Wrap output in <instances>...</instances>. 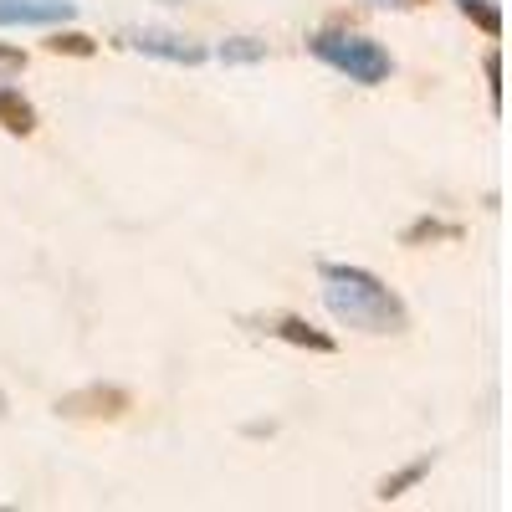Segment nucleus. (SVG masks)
<instances>
[{
    "mask_svg": "<svg viewBox=\"0 0 512 512\" xmlns=\"http://www.w3.org/2000/svg\"><path fill=\"white\" fill-rule=\"evenodd\" d=\"M318 282H323V308L333 313V323H344L354 333H369V338H390V333H405L410 328L405 297L384 277H374L369 267L323 262L318 267Z\"/></svg>",
    "mask_w": 512,
    "mask_h": 512,
    "instance_id": "1",
    "label": "nucleus"
},
{
    "mask_svg": "<svg viewBox=\"0 0 512 512\" xmlns=\"http://www.w3.org/2000/svg\"><path fill=\"white\" fill-rule=\"evenodd\" d=\"M308 52H313L323 67H333V72H344L349 82H359V88H379V82H390V72H395L390 52H384L374 36H364V31H338V26H328V31L308 36Z\"/></svg>",
    "mask_w": 512,
    "mask_h": 512,
    "instance_id": "2",
    "label": "nucleus"
},
{
    "mask_svg": "<svg viewBox=\"0 0 512 512\" xmlns=\"http://www.w3.org/2000/svg\"><path fill=\"white\" fill-rule=\"evenodd\" d=\"M128 410H134V395L123 384H82V390L57 400L62 420H123Z\"/></svg>",
    "mask_w": 512,
    "mask_h": 512,
    "instance_id": "3",
    "label": "nucleus"
},
{
    "mask_svg": "<svg viewBox=\"0 0 512 512\" xmlns=\"http://www.w3.org/2000/svg\"><path fill=\"white\" fill-rule=\"evenodd\" d=\"M118 41L128 52H144V57H159V62H175V67H200L205 62V47L190 36H175V31H154V26H128L118 31Z\"/></svg>",
    "mask_w": 512,
    "mask_h": 512,
    "instance_id": "4",
    "label": "nucleus"
},
{
    "mask_svg": "<svg viewBox=\"0 0 512 512\" xmlns=\"http://www.w3.org/2000/svg\"><path fill=\"white\" fill-rule=\"evenodd\" d=\"M72 11V0H0V26H57Z\"/></svg>",
    "mask_w": 512,
    "mask_h": 512,
    "instance_id": "5",
    "label": "nucleus"
},
{
    "mask_svg": "<svg viewBox=\"0 0 512 512\" xmlns=\"http://www.w3.org/2000/svg\"><path fill=\"white\" fill-rule=\"evenodd\" d=\"M262 328H267L272 338H282V344H292V349H313V354H333V349H338L333 333L313 328L308 318H297V313H277V318H267Z\"/></svg>",
    "mask_w": 512,
    "mask_h": 512,
    "instance_id": "6",
    "label": "nucleus"
},
{
    "mask_svg": "<svg viewBox=\"0 0 512 512\" xmlns=\"http://www.w3.org/2000/svg\"><path fill=\"white\" fill-rule=\"evenodd\" d=\"M431 466H436V451H425V456H415V461H405L400 472H390L379 487H374V497L379 502H395V497H405L410 487H420L425 477H431Z\"/></svg>",
    "mask_w": 512,
    "mask_h": 512,
    "instance_id": "7",
    "label": "nucleus"
},
{
    "mask_svg": "<svg viewBox=\"0 0 512 512\" xmlns=\"http://www.w3.org/2000/svg\"><path fill=\"white\" fill-rule=\"evenodd\" d=\"M0 128H6V134H16V139H31V134H36V108H31V98H21V88H6V82H0Z\"/></svg>",
    "mask_w": 512,
    "mask_h": 512,
    "instance_id": "8",
    "label": "nucleus"
},
{
    "mask_svg": "<svg viewBox=\"0 0 512 512\" xmlns=\"http://www.w3.org/2000/svg\"><path fill=\"white\" fill-rule=\"evenodd\" d=\"M425 241H461V226L441 221V216H420L400 231V246H425Z\"/></svg>",
    "mask_w": 512,
    "mask_h": 512,
    "instance_id": "9",
    "label": "nucleus"
},
{
    "mask_svg": "<svg viewBox=\"0 0 512 512\" xmlns=\"http://www.w3.org/2000/svg\"><path fill=\"white\" fill-rule=\"evenodd\" d=\"M262 57H267V41H256V36L221 41V62H231V67H251V62H262Z\"/></svg>",
    "mask_w": 512,
    "mask_h": 512,
    "instance_id": "10",
    "label": "nucleus"
},
{
    "mask_svg": "<svg viewBox=\"0 0 512 512\" xmlns=\"http://www.w3.org/2000/svg\"><path fill=\"white\" fill-rule=\"evenodd\" d=\"M47 52H67V57H93V52H98V41H93V36H82V31H52V36H47Z\"/></svg>",
    "mask_w": 512,
    "mask_h": 512,
    "instance_id": "11",
    "label": "nucleus"
},
{
    "mask_svg": "<svg viewBox=\"0 0 512 512\" xmlns=\"http://www.w3.org/2000/svg\"><path fill=\"white\" fill-rule=\"evenodd\" d=\"M466 16H472L487 36H502V11L492 6V0H472V6H466Z\"/></svg>",
    "mask_w": 512,
    "mask_h": 512,
    "instance_id": "12",
    "label": "nucleus"
},
{
    "mask_svg": "<svg viewBox=\"0 0 512 512\" xmlns=\"http://www.w3.org/2000/svg\"><path fill=\"white\" fill-rule=\"evenodd\" d=\"M482 72H487V93H492V108H502V57H497V52H487Z\"/></svg>",
    "mask_w": 512,
    "mask_h": 512,
    "instance_id": "13",
    "label": "nucleus"
},
{
    "mask_svg": "<svg viewBox=\"0 0 512 512\" xmlns=\"http://www.w3.org/2000/svg\"><path fill=\"white\" fill-rule=\"evenodd\" d=\"M0 67H26V57L16 47H0Z\"/></svg>",
    "mask_w": 512,
    "mask_h": 512,
    "instance_id": "14",
    "label": "nucleus"
},
{
    "mask_svg": "<svg viewBox=\"0 0 512 512\" xmlns=\"http://www.w3.org/2000/svg\"><path fill=\"white\" fill-rule=\"evenodd\" d=\"M379 6H400V11H410V6H425V0H379Z\"/></svg>",
    "mask_w": 512,
    "mask_h": 512,
    "instance_id": "15",
    "label": "nucleus"
},
{
    "mask_svg": "<svg viewBox=\"0 0 512 512\" xmlns=\"http://www.w3.org/2000/svg\"><path fill=\"white\" fill-rule=\"evenodd\" d=\"M456 6H461V11H466V6H472V0H456Z\"/></svg>",
    "mask_w": 512,
    "mask_h": 512,
    "instance_id": "16",
    "label": "nucleus"
}]
</instances>
